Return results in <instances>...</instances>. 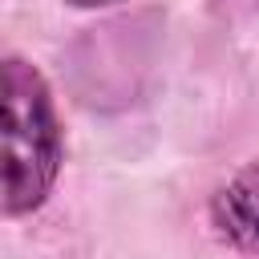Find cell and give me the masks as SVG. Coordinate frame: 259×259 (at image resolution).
Instances as JSON below:
<instances>
[{"instance_id":"obj_1","label":"cell","mask_w":259,"mask_h":259,"mask_svg":"<svg viewBox=\"0 0 259 259\" xmlns=\"http://www.w3.org/2000/svg\"><path fill=\"white\" fill-rule=\"evenodd\" d=\"M61 170V125L45 77L20 61H4V210L24 214L45 202Z\"/></svg>"},{"instance_id":"obj_2","label":"cell","mask_w":259,"mask_h":259,"mask_svg":"<svg viewBox=\"0 0 259 259\" xmlns=\"http://www.w3.org/2000/svg\"><path fill=\"white\" fill-rule=\"evenodd\" d=\"M214 227L231 243L259 251V166L243 170L214 194Z\"/></svg>"},{"instance_id":"obj_3","label":"cell","mask_w":259,"mask_h":259,"mask_svg":"<svg viewBox=\"0 0 259 259\" xmlns=\"http://www.w3.org/2000/svg\"><path fill=\"white\" fill-rule=\"evenodd\" d=\"M77 8H101V4H117V0H73Z\"/></svg>"}]
</instances>
